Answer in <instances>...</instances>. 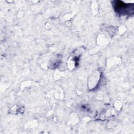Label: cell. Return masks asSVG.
Instances as JSON below:
<instances>
[{"mask_svg": "<svg viewBox=\"0 0 134 134\" xmlns=\"http://www.w3.org/2000/svg\"><path fill=\"white\" fill-rule=\"evenodd\" d=\"M114 7L115 11L121 14H127L132 13L133 12V5L131 4H125L121 1H115L114 3Z\"/></svg>", "mask_w": 134, "mask_h": 134, "instance_id": "6da1fadb", "label": "cell"}]
</instances>
